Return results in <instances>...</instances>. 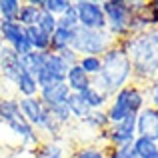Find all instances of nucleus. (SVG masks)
Returning <instances> with one entry per match:
<instances>
[{"label": "nucleus", "mask_w": 158, "mask_h": 158, "mask_svg": "<svg viewBox=\"0 0 158 158\" xmlns=\"http://www.w3.org/2000/svg\"><path fill=\"white\" fill-rule=\"evenodd\" d=\"M120 48L130 56L132 82L146 88L158 78V28L118 40Z\"/></svg>", "instance_id": "f257e3e1"}, {"label": "nucleus", "mask_w": 158, "mask_h": 158, "mask_svg": "<svg viewBox=\"0 0 158 158\" xmlns=\"http://www.w3.org/2000/svg\"><path fill=\"white\" fill-rule=\"evenodd\" d=\"M130 82H132L130 56L118 44H114L102 56V70L98 76L92 78V86L100 92H104L108 98H112L118 90H122Z\"/></svg>", "instance_id": "f03ea898"}, {"label": "nucleus", "mask_w": 158, "mask_h": 158, "mask_svg": "<svg viewBox=\"0 0 158 158\" xmlns=\"http://www.w3.org/2000/svg\"><path fill=\"white\" fill-rule=\"evenodd\" d=\"M146 104H148L146 88L130 82L128 86H124L122 90H118L110 98V102L106 106L108 120H110V124H118L122 120H126L128 116H138V112Z\"/></svg>", "instance_id": "7ed1b4c3"}, {"label": "nucleus", "mask_w": 158, "mask_h": 158, "mask_svg": "<svg viewBox=\"0 0 158 158\" xmlns=\"http://www.w3.org/2000/svg\"><path fill=\"white\" fill-rule=\"evenodd\" d=\"M114 44L116 40L108 30H88L80 26L74 30L72 48L78 52V56H104Z\"/></svg>", "instance_id": "20e7f679"}, {"label": "nucleus", "mask_w": 158, "mask_h": 158, "mask_svg": "<svg viewBox=\"0 0 158 158\" xmlns=\"http://www.w3.org/2000/svg\"><path fill=\"white\" fill-rule=\"evenodd\" d=\"M102 10L106 16V30L110 36L118 42V40L130 36L128 32V24H130L132 16V0H104L102 2Z\"/></svg>", "instance_id": "39448f33"}, {"label": "nucleus", "mask_w": 158, "mask_h": 158, "mask_svg": "<svg viewBox=\"0 0 158 158\" xmlns=\"http://www.w3.org/2000/svg\"><path fill=\"white\" fill-rule=\"evenodd\" d=\"M42 56H44V66L36 76V82H38L40 88L58 84V82H66V72H68L70 66L52 50L42 52Z\"/></svg>", "instance_id": "423d86ee"}, {"label": "nucleus", "mask_w": 158, "mask_h": 158, "mask_svg": "<svg viewBox=\"0 0 158 158\" xmlns=\"http://www.w3.org/2000/svg\"><path fill=\"white\" fill-rule=\"evenodd\" d=\"M74 8L78 12L80 28L106 30V16H104V10H102V2H96V0H74Z\"/></svg>", "instance_id": "0eeeda50"}, {"label": "nucleus", "mask_w": 158, "mask_h": 158, "mask_svg": "<svg viewBox=\"0 0 158 158\" xmlns=\"http://www.w3.org/2000/svg\"><path fill=\"white\" fill-rule=\"evenodd\" d=\"M0 34H2L4 46L12 48L18 56H24V54H28L32 50L30 44H28V38H26V28L22 24H18L16 20L0 24Z\"/></svg>", "instance_id": "6e6552de"}, {"label": "nucleus", "mask_w": 158, "mask_h": 158, "mask_svg": "<svg viewBox=\"0 0 158 158\" xmlns=\"http://www.w3.org/2000/svg\"><path fill=\"white\" fill-rule=\"evenodd\" d=\"M106 140L110 148H122L136 140V116H128L118 124H110L106 130Z\"/></svg>", "instance_id": "1a4fd4ad"}, {"label": "nucleus", "mask_w": 158, "mask_h": 158, "mask_svg": "<svg viewBox=\"0 0 158 158\" xmlns=\"http://www.w3.org/2000/svg\"><path fill=\"white\" fill-rule=\"evenodd\" d=\"M6 126H8V130L18 138V142L22 144L24 148H32V150H34V148L44 140L42 134H40V132L36 130V128L32 126L24 116H22V118H18V120H12V122L6 124Z\"/></svg>", "instance_id": "9d476101"}, {"label": "nucleus", "mask_w": 158, "mask_h": 158, "mask_svg": "<svg viewBox=\"0 0 158 158\" xmlns=\"http://www.w3.org/2000/svg\"><path fill=\"white\" fill-rule=\"evenodd\" d=\"M136 136L158 142V108L146 104L136 116Z\"/></svg>", "instance_id": "9b49d317"}, {"label": "nucleus", "mask_w": 158, "mask_h": 158, "mask_svg": "<svg viewBox=\"0 0 158 158\" xmlns=\"http://www.w3.org/2000/svg\"><path fill=\"white\" fill-rule=\"evenodd\" d=\"M0 72H2L4 86H12L16 78L22 74L20 56L8 46H2V50H0Z\"/></svg>", "instance_id": "f8f14e48"}, {"label": "nucleus", "mask_w": 158, "mask_h": 158, "mask_svg": "<svg viewBox=\"0 0 158 158\" xmlns=\"http://www.w3.org/2000/svg\"><path fill=\"white\" fill-rule=\"evenodd\" d=\"M70 88L66 82H58V84H52V86H46V88H40V94L38 98L44 102V106L48 108V110H52V108L56 106H62L68 102L70 98Z\"/></svg>", "instance_id": "ddd939ff"}, {"label": "nucleus", "mask_w": 158, "mask_h": 158, "mask_svg": "<svg viewBox=\"0 0 158 158\" xmlns=\"http://www.w3.org/2000/svg\"><path fill=\"white\" fill-rule=\"evenodd\" d=\"M42 4H44V0H26V2H22L16 22L22 24L24 28L36 26L40 20V14H42Z\"/></svg>", "instance_id": "4468645a"}, {"label": "nucleus", "mask_w": 158, "mask_h": 158, "mask_svg": "<svg viewBox=\"0 0 158 158\" xmlns=\"http://www.w3.org/2000/svg\"><path fill=\"white\" fill-rule=\"evenodd\" d=\"M12 94L16 98H32V96H38L40 94V86H38L34 76L22 72L16 78V82L12 84Z\"/></svg>", "instance_id": "2eb2a0df"}, {"label": "nucleus", "mask_w": 158, "mask_h": 158, "mask_svg": "<svg viewBox=\"0 0 158 158\" xmlns=\"http://www.w3.org/2000/svg\"><path fill=\"white\" fill-rule=\"evenodd\" d=\"M18 118H22L18 98L14 94H2L0 96V122L10 124L12 120H18Z\"/></svg>", "instance_id": "dca6fc26"}, {"label": "nucleus", "mask_w": 158, "mask_h": 158, "mask_svg": "<svg viewBox=\"0 0 158 158\" xmlns=\"http://www.w3.org/2000/svg\"><path fill=\"white\" fill-rule=\"evenodd\" d=\"M66 84H68L70 92H84L88 86H92V78L84 72L78 64L70 66L66 72Z\"/></svg>", "instance_id": "f3484780"}, {"label": "nucleus", "mask_w": 158, "mask_h": 158, "mask_svg": "<svg viewBox=\"0 0 158 158\" xmlns=\"http://www.w3.org/2000/svg\"><path fill=\"white\" fill-rule=\"evenodd\" d=\"M30 158H66V148L60 142H54V140H42L32 150Z\"/></svg>", "instance_id": "a211bd4d"}, {"label": "nucleus", "mask_w": 158, "mask_h": 158, "mask_svg": "<svg viewBox=\"0 0 158 158\" xmlns=\"http://www.w3.org/2000/svg\"><path fill=\"white\" fill-rule=\"evenodd\" d=\"M26 38H28V44L34 52H46L50 50V36L46 32H42L38 26H30L26 28Z\"/></svg>", "instance_id": "6ab92c4d"}, {"label": "nucleus", "mask_w": 158, "mask_h": 158, "mask_svg": "<svg viewBox=\"0 0 158 158\" xmlns=\"http://www.w3.org/2000/svg\"><path fill=\"white\" fill-rule=\"evenodd\" d=\"M20 64H22V72L30 74V76H38V72L42 70L44 66V56L42 52H34L30 50L28 54H24V56H20Z\"/></svg>", "instance_id": "aec40b11"}, {"label": "nucleus", "mask_w": 158, "mask_h": 158, "mask_svg": "<svg viewBox=\"0 0 158 158\" xmlns=\"http://www.w3.org/2000/svg\"><path fill=\"white\" fill-rule=\"evenodd\" d=\"M80 124H82V126H86V128H90V130L96 134V132L108 130V126H110V120H108L106 110H92Z\"/></svg>", "instance_id": "412c9836"}, {"label": "nucleus", "mask_w": 158, "mask_h": 158, "mask_svg": "<svg viewBox=\"0 0 158 158\" xmlns=\"http://www.w3.org/2000/svg\"><path fill=\"white\" fill-rule=\"evenodd\" d=\"M78 94H82V98H84L86 104L90 106V110H106L108 102H110V98H108L104 92L96 90L94 86H88L84 92H78Z\"/></svg>", "instance_id": "4be33fe9"}, {"label": "nucleus", "mask_w": 158, "mask_h": 158, "mask_svg": "<svg viewBox=\"0 0 158 158\" xmlns=\"http://www.w3.org/2000/svg\"><path fill=\"white\" fill-rule=\"evenodd\" d=\"M68 108H70V112H72V118L78 120V122H82V120H84L86 116L92 112V110H90V106L86 104V100L82 98V94H78V92H72V94H70Z\"/></svg>", "instance_id": "5701e85b"}, {"label": "nucleus", "mask_w": 158, "mask_h": 158, "mask_svg": "<svg viewBox=\"0 0 158 158\" xmlns=\"http://www.w3.org/2000/svg\"><path fill=\"white\" fill-rule=\"evenodd\" d=\"M132 148L138 158H158V142H154V140L136 136V140L132 142Z\"/></svg>", "instance_id": "b1692460"}, {"label": "nucleus", "mask_w": 158, "mask_h": 158, "mask_svg": "<svg viewBox=\"0 0 158 158\" xmlns=\"http://www.w3.org/2000/svg\"><path fill=\"white\" fill-rule=\"evenodd\" d=\"M74 40V30H66V28H56V32L50 36V50L52 52H60L64 48L72 46Z\"/></svg>", "instance_id": "393cba45"}, {"label": "nucleus", "mask_w": 158, "mask_h": 158, "mask_svg": "<svg viewBox=\"0 0 158 158\" xmlns=\"http://www.w3.org/2000/svg\"><path fill=\"white\" fill-rule=\"evenodd\" d=\"M106 154V148L104 146H98V144H80L72 150V156L70 158H104Z\"/></svg>", "instance_id": "a878e982"}, {"label": "nucleus", "mask_w": 158, "mask_h": 158, "mask_svg": "<svg viewBox=\"0 0 158 158\" xmlns=\"http://www.w3.org/2000/svg\"><path fill=\"white\" fill-rule=\"evenodd\" d=\"M20 6H22V0H0V20L2 22L18 20Z\"/></svg>", "instance_id": "bb28decb"}, {"label": "nucleus", "mask_w": 158, "mask_h": 158, "mask_svg": "<svg viewBox=\"0 0 158 158\" xmlns=\"http://www.w3.org/2000/svg\"><path fill=\"white\" fill-rule=\"evenodd\" d=\"M78 66H80L90 78H94V76H98L100 70H102V56H80Z\"/></svg>", "instance_id": "cd10ccee"}, {"label": "nucleus", "mask_w": 158, "mask_h": 158, "mask_svg": "<svg viewBox=\"0 0 158 158\" xmlns=\"http://www.w3.org/2000/svg\"><path fill=\"white\" fill-rule=\"evenodd\" d=\"M78 26H80V22H78V12H76V8H74V2H72L68 10L62 12V14L58 16V28H66V30H76Z\"/></svg>", "instance_id": "c85d7f7f"}, {"label": "nucleus", "mask_w": 158, "mask_h": 158, "mask_svg": "<svg viewBox=\"0 0 158 158\" xmlns=\"http://www.w3.org/2000/svg\"><path fill=\"white\" fill-rule=\"evenodd\" d=\"M36 26H38L42 32H46L48 36H52L54 32H56V28H58V16H54V14H50V12H46V10H42L40 20H38Z\"/></svg>", "instance_id": "c756f323"}, {"label": "nucleus", "mask_w": 158, "mask_h": 158, "mask_svg": "<svg viewBox=\"0 0 158 158\" xmlns=\"http://www.w3.org/2000/svg\"><path fill=\"white\" fill-rule=\"evenodd\" d=\"M70 4H72V0H44L42 10L50 12L54 16H60L62 12H66L70 8Z\"/></svg>", "instance_id": "7c9ffc66"}, {"label": "nucleus", "mask_w": 158, "mask_h": 158, "mask_svg": "<svg viewBox=\"0 0 158 158\" xmlns=\"http://www.w3.org/2000/svg\"><path fill=\"white\" fill-rule=\"evenodd\" d=\"M58 56L62 58V60L66 62L68 66H74V64H78V60H80V56H78V52L74 50L72 46H68V48H64V50H60V52H56Z\"/></svg>", "instance_id": "2f4dec72"}, {"label": "nucleus", "mask_w": 158, "mask_h": 158, "mask_svg": "<svg viewBox=\"0 0 158 158\" xmlns=\"http://www.w3.org/2000/svg\"><path fill=\"white\" fill-rule=\"evenodd\" d=\"M146 96H148V104L158 108V78L146 86Z\"/></svg>", "instance_id": "473e14b6"}, {"label": "nucleus", "mask_w": 158, "mask_h": 158, "mask_svg": "<svg viewBox=\"0 0 158 158\" xmlns=\"http://www.w3.org/2000/svg\"><path fill=\"white\" fill-rule=\"evenodd\" d=\"M104 158H122V156L118 154V150H116V148L106 146V154H104Z\"/></svg>", "instance_id": "72a5a7b5"}, {"label": "nucleus", "mask_w": 158, "mask_h": 158, "mask_svg": "<svg viewBox=\"0 0 158 158\" xmlns=\"http://www.w3.org/2000/svg\"><path fill=\"white\" fill-rule=\"evenodd\" d=\"M2 86H4V80H2V72H0V96H2Z\"/></svg>", "instance_id": "f704fd0d"}, {"label": "nucleus", "mask_w": 158, "mask_h": 158, "mask_svg": "<svg viewBox=\"0 0 158 158\" xmlns=\"http://www.w3.org/2000/svg\"><path fill=\"white\" fill-rule=\"evenodd\" d=\"M0 24H2V20H0ZM2 46H4V40H2V34H0V50H2Z\"/></svg>", "instance_id": "c9c22d12"}]
</instances>
